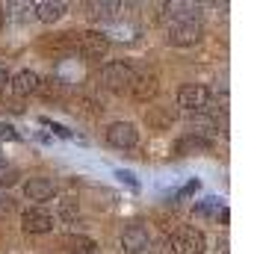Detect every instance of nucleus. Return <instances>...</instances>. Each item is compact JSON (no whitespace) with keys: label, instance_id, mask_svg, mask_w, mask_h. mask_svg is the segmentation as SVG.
<instances>
[{"label":"nucleus","instance_id":"15","mask_svg":"<svg viewBox=\"0 0 263 254\" xmlns=\"http://www.w3.org/2000/svg\"><path fill=\"white\" fill-rule=\"evenodd\" d=\"M163 9H166V15L172 18V24H180V21H198V6H192V3H166Z\"/></svg>","mask_w":263,"mask_h":254},{"label":"nucleus","instance_id":"9","mask_svg":"<svg viewBox=\"0 0 263 254\" xmlns=\"http://www.w3.org/2000/svg\"><path fill=\"white\" fill-rule=\"evenodd\" d=\"M39 86H42V80H39V74L30 71V68L18 71L15 77H9V89H12L18 97H27V95H33V92H39Z\"/></svg>","mask_w":263,"mask_h":254},{"label":"nucleus","instance_id":"16","mask_svg":"<svg viewBox=\"0 0 263 254\" xmlns=\"http://www.w3.org/2000/svg\"><path fill=\"white\" fill-rule=\"evenodd\" d=\"M190 127H195L192 133L201 136V133H210V130H216V121L207 119L204 112H190Z\"/></svg>","mask_w":263,"mask_h":254},{"label":"nucleus","instance_id":"10","mask_svg":"<svg viewBox=\"0 0 263 254\" xmlns=\"http://www.w3.org/2000/svg\"><path fill=\"white\" fill-rule=\"evenodd\" d=\"M145 124H148V130H168L175 124V112L168 107H148L145 109Z\"/></svg>","mask_w":263,"mask_h":254},{"label":"nucleus","instance_id":"13","mask_svg":"<svg viewBox=\"0 0 263 254\" xmlns=\"http://www.w3.org/2000/svg\"><path fill=\"white\" fill-rule=\"evenodd\" d=\"M24 195L27 201H50L53 198V183L48 178H30L24 183Z\"/></svg>","mask_w":263,"mask_h":254},{"label":"nucleus","instance_id":"22","mask_svg":"<svg viewBox=\"0 0 263 254\" xmlns=\"http://www.w3.org/2000/svg\"><path fill=\"white\" fill-rule=\"evenodd\" d=\"M116 174H119L121 181H127L130 186H136V181H133V174H130V171H116Z\"/></svg>","mask_w":263,"mask_h":254},{"label":"nucleus","instance_id":"7","mask_svg":"<svg viewBox=\"0 0 263 254\" xmlns=\"http://www.w3.org/2000/svg\"><path fill=\"white\" fill-rule=\"evenodd\" d=\"M21 228L27 233H50L53 230V216H50L45 207H30V210H24V216H21Z\"/></svg>","mask_w":263,"mask_h":254},{"label":"nucleus","instance_id":"3","mask_svg":"<svg viewBox=\"0 0 263 254\" xmlns=\"http://www.w3.org/2000/svg\"><path fill=\"white\" fill-rule=\"evenodd\" d=\"M77 53L89 62H101L107 60L109 53V42L104 33H95V30H89V33H80V42H77Z\"/></svg>","mask_w":263,"mask_h":254},{"label":"nucleus","instance_id":"4","mask_svg":"<svg viewBox=\"0 0 263 254\" xmlns=\"http://www.w3.org/2000/svg\"><path fill=\"white\" fill-rule=\"evenodd\" d=\"M107 142L119 151H130L139 142V130H136L133 121H112L107 127Z\"/></svg>","mask_w":263,"mask_h":254},{"label":"nucleus","instance_id":"20","mask_svg":"<svg viewBox=\"0 0 263 254\" xmlns=\"http://www.w3.org/2000/svg\"><path fill=\"white\" fill-rule=\"evenodd\" d=\"M15 210V204H12V198H0V219L3 216H9Z\"/></svg>","mask_w":263,"mask_h":254},{"label":"nucleus","instance_id":"2","mask_svg":"<svg viewBox=\"0 0 263 254\" xmlns=\"http://www.w3.org/2000/svg\"><path fill=\"white\" fill-rule=\"evenodd\" d=\"M210 104V89L204 83H183L178 89V107H183L186 112H204Z\"/></svg>","mask_w":263,"mask_h":254},{"label":"nucleus","instance_id":"5","mask_svg":"<svg viewBox=\"0 0 263 254\" xmlns=\"http://www.w3.org/2000/svg\"><path fill=\"white\" fill-rule=\"evenodd\" d=\"M204 248H207V240L195 228H180L172 237V254H204Z\"/></svg>","mask_w":263,"mask_h":254},{"label":"nucleus","instance_id":"1","mask_svg":"<svg viewBox=\"0 0 263 254\" xmlns=\"http://www.w3.org/2000/svg\"><path fill=\"white\" fill-rule=\"evenodd\" d=\"M98 80H101V86L109 89V92H130L139 77H136V71H133L130 65H124V62H107V65L101 68V74H98Z\"/></svg>","mask_w":263,"mask_h":254},{"label":"nucleus","instance_id":"18","mask_svg":"<svg viewBox=\"0 0 263 254\" xmlns=\"http://www.w3.org/2000/svg\"><path fill=\"white\" fill-rule=\"evenodd\" d=\"M89 9H92V18L95 21H107V18H112L116 15V9H119V3H89Z\"/></svg>","mask_w":263,"mask_h":254},{"label":"nucleus","instance_id":"17","mask_svg":"<svg viewBox=\"0 0 263 254\" xmlns=\"http://www.w3.org/2000/svg\"><path fill=\"white\" fill-rule=\"evenodd\" d=\"M57 210H60L62 222H74V219H77V213H80V204H77V198H71V195H68V198H60V207H57Z\"/></svg>","mask_w":263,"mask_h":254},{"label":"nucleus","instance_id":"11","mask_svg":"<svg viewBox=\"0 0 263 254\" xmlns=\"http://www.w3.org/2000/svg\"><path fill=\"white\" fill-rule=\"evenodd\" d=\"M210 148H213V142H210V139L195 136V133L180 136L178 142H175V151H178V154H183V157H190V154H207Z\"/></svg>","mask_w":263,"mask_h":254},{"label":"nucleus","instance_id":"19","mask_svg":"<svg viewBox=\"0 0 263 254\" xmlns=\"http://www.w3.org/2000/svg\"><path fill=\"white\" fill-rule=\"evenodd\" d=\"M18 178H21V171H18V169H3V166H0V186H3V189L15 186Z\"/></svg>","mask_w":263,"mask_h":254},{"label":"nucleus","instance_id":"21","mask_svg":"<svg viewBox=\"0 0 263 254\" xmlns=\"http://www.w3.org/2000/svg\"><path fill=\"white\" fill-rule=\"evenodd\" d=\"M0 136H6V139H18V133H15L9 124H0Z\"/></svg>","mask_w":263,"mask_h":254},{"label":"nucleus","instance_id":"8","mask_svg":"<svg viewBox=\"0 0 263 254\" xmlns=\"http://www.w3.org/2000/svg\"><path fill=\"white\" fill-rule=\"evenodd\" d=\"M148 230L142 225H130V228H124L121 233V251L124 254H142L148 251Z\"/></svg>","mask_w":263,"mask_h":254},{"label":"nucleus","instance_id":"23","mask_svg":"<svg viewBox=\"0 0 263 254\" xmlns=\"http://www.w3.org/2000/svg\"><path fill=\"white\" fill-rule=\"evenodd\" d=\"M0 166H3V154H0Z\"/></svg>","mask_w":263,"mask_h":254},{"label":"nucleus","instance_id":"14","mask_svg":"<svg viewBox=\"0 0 263 254\" xmlns=\"http://www.w3.org/2000/svg\"><path fill=\"white\" fill-rule=\"evenodd\" d=\"M62 245L71 254H98V242L86 233H68V237H62Z\"/></svg>","mask_w":263,"mask_h":254},{"label":"nucleus","instance_id":"12","mask_svg":"<svg viewBox=\"0 0 263 254\" xmlns=\"http://www.w3.org/2000/svg\"><path fill=\"white\" fill-rule=\"evenodd\" d=\"M33 12L45 24H57L62 15H65V3L62 0H42V3H33Z\"/></svg>","mask_w":263,"mask_h":254},{"label":"nucleus","instance_id":"6","mask_svg":"<svg viewBox=\"0 0 263 254\" xmlns=\"http://www.w3.org/2000/svg\"><path fill=\"white\" fill-rule=\"evenodd\" d=\"M201 36H204V30L198 21H180V24L168 27V42L175 48H192V45L201 42Z\"/></svg>","mask_w":263,"mask_h":254}]
</instances>
